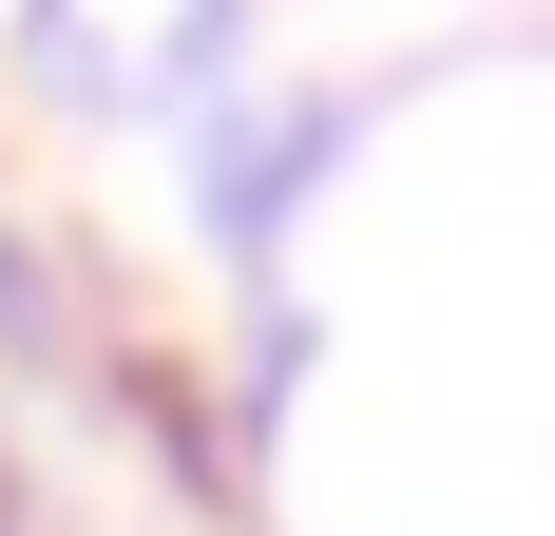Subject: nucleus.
Returning a JSON list of instances; mask_svg holds the SVG:
<instances>
[{
  "label": "nucleus",
  "mask_w": 555,
  "mask_h": 536,
  "mask_svg": "<svg viewBox=\"0 0 555 536\" xmlns=\"http://www.w3.org/2000/svg\"><path fill=\"white\" fill-rule=\"evenodd\" d=\"M211 58H230V0H39V77L96 115H154V97L192 115Z\"/></svg>",
  "instance_id": "f257e3e1"
}]
</instances>
